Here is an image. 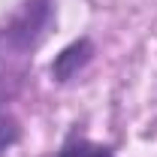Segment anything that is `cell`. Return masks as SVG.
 <instances>
[{"label": "cell", "instance_id": "obj_1", "mask_svg": "<svg viewBox=\"0 0 157 157\" xmlns=\"http://www.w3.org/2000/svg\"><path fill=\"white\" fill-rule=\"evenodd\" d=\"M48 21H52V3H48V0H30V3L24 6V12L15 18V24L6 30L3 39H6L12 48L27 52V48H33L39 42V36H42L45 27H48Z\"/></svg>", "mask_w": 157, "mask_h": 157}, {"label": "cell", "instance_id": "obj_2", "mask_svg": "<svg viewBox=\"0 0 157 157\" xmlns=\"http://www.w3.org/2000/svg\"><path fill=\"white\" fill-rule=\"evenodd\" d=\"M91 58H94V42H91V39H76V42H70L58 58H55V63H52L55 82H70Z\"/></svg>", "mask_w": 157, "mask_h": 157}, {"label": "cell", "instance_id": "obj_3", "mask_svg": "<svg viewBox=\"0 0 157 157\" xmlns=\"http://www.w3.org/2000/svg\"><path fill=\"white\" fill-rule=\"evenodd\" d=\"M58 157H115V154H112V148H106L100 142H91L85 136H73V139L63 142Z\"/></svg>", "mask_w": 157, "mask_h": 157}]
</instances>
